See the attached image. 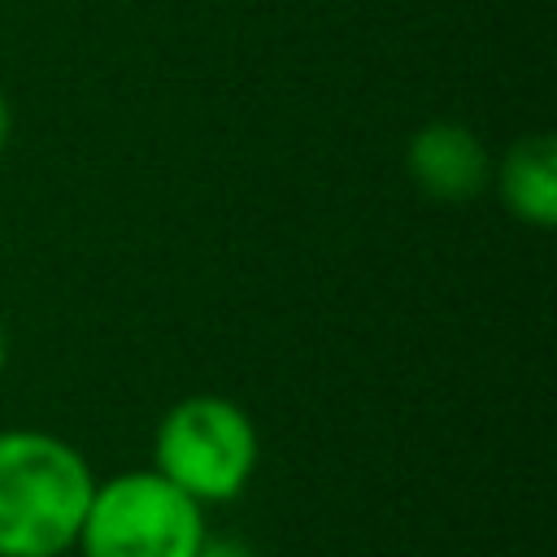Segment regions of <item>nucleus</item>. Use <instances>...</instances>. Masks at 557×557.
<instances>
[{"label": "nucleus", "instance_id": "39448f33", "mask_svg": "<svg viewBox=\"0 0 557 557\" xmlns=\"http://www.w3.org/2000/svg\"><path fill=\"white\" fill-rule=\"evenodd\" d=\"M500 196L513 218L548 231L557 222V148L548 135L518 139L500 161Z\"/></svg>", "mask_w": 557, "mask_h": 557}, {"label": "nucleus", "instance_id": "f03ea898", "mask_svg": "<svg viewBox=\"0 0 557 557\" xmlns=\"http://www.w3.org/2000/svg\"><path fill=\"white\" fill-rule=\"evenodd\" d=\"M200 540V505L157 470H131L96 483L78 531L83 557H191Z\"/></svg>", "mask_w": 557, "mask_h": 557}, {"label": "nucleus", "instance_id": "423d86ee", "mask_svg": "<svg viewBox=\"0 0 557 557\" xmlns=\"http://www.w3.org/2000/svg\"><path fill=\"white\" fill-rule=\"evenodd\" d=\"M191 557H252V553H248L239 540H209V535H205Z\"/></svg>", "mask_w": 557, "mask_h": 557}, {"label": "nucleus", "instance_id": "0eeeda50", "mask_svg": "<svg viewBox=\"0 0 557 557\" xmlns=\"http://www.w3.org/2000/svg\"><path fill=\"white\" fill-rule=\"evenodd\" d=\"M4 144H9V100L0 91V152H4Z\"/></svg>", "mask_w": 557, "mask_h": 557}, {"label": "nucleus", "instance_id": "7ed1b4c3", "mask_svg": "<svg viewBox=\"0 0 557 557\" xmlns=\"http://www.w3.org/2000/svg\"><path fill=\"white\" fill-rule=\"evenodd\" d=\"M157 474L187 492L196 505L231 500L257 466L252 418L222 396H187L157 426Z\"/></svg>", "mask_w": 557, "mask_h": 557}, {"label": "nucleus", "instance_id": "20e7f679", "mask_svg": "<svg viewBox=\"0 0 557 557\" xmlns=\"http://www.w3.org/2000/svg\"><path fill=\"white\" fill-rule=\"evenodd\" d=\"M405 170H409L413 187H422L431 200H444V205L474 200L492 178L487 148L479 144L474 131H466L457 122L422 126L405 148Z\"/></svg>", "mask_w": 557, "mask_h": 557}, {"label": "nucleus", "instance_id": "f257e3e1", "mask_svg": "<svg viewBox=\"0 0 557 557\" xmlns=\"http://www.w3.org/2000/svg\"><path fill=\"white\" fill-rule=\"evenodd\" d=\"M96 479L57 435L0 431V557H61L78 544Z\"/></svg>", "mask_w": 557, "mask_h": 557}, {"label": "nucleus", "instance_id": "6e6552de", "mask_svg": "<svg viewBox=\"0 0 557 557\" xmlns=\"http://www.w3.org/2000/svg\"><path fill=\"white\" fill-rule=\"evenodd\" d=\"M4 357H9V339H4V326H0V370H4Z\"/></svg>", "mask_w": 557, "mask_h": 557}]
</instances>
